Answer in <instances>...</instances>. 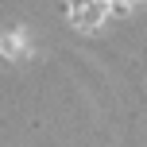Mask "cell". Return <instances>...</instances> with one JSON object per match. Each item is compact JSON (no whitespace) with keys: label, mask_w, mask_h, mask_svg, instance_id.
Returning a JSON list of instances; mask_svg holds the SVG:
<instances>
[{"label":"cell","mask_w":147,"mask_h":147,"mask_svg":"<svg viewBox=\"0 0 147 147\" xmlns=\"http://www.w3.org/2000/svg\"><path fill=\"white\" fill-rule=\"evenodd\" d=\"M0 54H4V58H20V54H23V35H20V31L0 35Z\"/></svg>","instance_id":"obj_2"},{"label":"cell","mask_w":147,"mask_h":147,"mask_svg":"<svg viewBox=\"0 0 147 147\" xmlns=\"http://www.w3.org/2000/svg\"><path fill=\"white\" fill-rule=\"evenodd\" d=\"M105 16H109V0H70V20H74V27H81V31L101 27Z\"/></svg>","instance_id":"obj_1"}]
</instances>
